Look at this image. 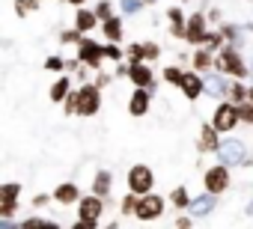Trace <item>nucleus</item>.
<instances>
[{
    "label": "nucleus",
    "instance_id": "obj_45",
    "mask_svg": "<svg viewBox=\"0 0 253 229\" xmlns=\"http://www.w3.org/2000/svg\"><path fill=\"white\" fill-rule=\"evenodd\" d=\"M63 3H69V6H78V9H81V6H86V0H63Z\"/></svg>",
    "mask_w": 253,
    "mask_h": 229
},
{
    "label": "nucleus",
    "instance_id": "obj_38",
    "mask_svg": "<svg viewBox=\"0 0 253 229\" xmlns=\"http://www.w3.org/2000/svg\"><path fill=\"white\" fill-rule=\"evenodd\" d=\"M238 116H241V122H244V125H253V101L238 104Z\"/></svg>",
    "mask_w": 253,
    "mask_h": 229
},
{
    "label": "nucleus",
    "instance_id": "obj_22",
    "mask_svg": "<svg viewBox=\"0 0 253 229\" xmlns=\"http://www.w3.org/2000/svg\"><path fill=\"white\" fill-rule=\"evenodd\" d=\"M167 21H170V33L176 39H185V33H188V15H185V9L182 6H170L167 9Z\"/></svg>",
    "mask_w": 253,
    "mask_h": 229
},
{
    "label": "nucleus",
    "instance_id": "obj_37",
    "mask_svg": "<svg viewBox=\"0 0 253 229\" xmlns=\"http://www.w3.org/2000/svg\"><path fill=\"white\" fill-rule=\"evenodd\" d=\"M45 69H48V72H69V60H63L60 54H51V57L45 60Z\"/></svg>",
    "mask_w": 253,
    "mask_h": 229
},
{
    "label": "nucleus",
    "instance_id": "obj_44",
    "mask_svg": "<svg viewBox=\"0 0 253 229\" xmlns=\"http://www.w3.org/2000/svg\"><path fill=\"white\" fill-rule=\"evenodd\" d=\"M95 83H98V86H101V89H104V86H107V83H110V75H98V77H95Z\"/></svg>",
    "mask_w": 253,
    "mask_h": 229
},
{
    "label": "nucleus",
    "instance_id": "obj_11",
    "mask_svg": "<svg viewBox=\"0 0 253 229\" xmlns=\"http://www.w3.org/2000/svg\"><path fill=\"white\" fill-rule=\"evenodd\" d=\"M179 92H182L188 101H197L200 95H206V75H200L197 69H188V72H185V77H182Z\"/></svg>",
    "mask_w": 253,
    "mask_h": 229
},
{
    "label": "nucleus",
    "instance_id": "obj_39",
    "mask_svg": "<svg viewBox=\"0 0 253 229\" xmlns=\"http://www.w3.org/2000/svg\"><path fill=\"white\" fill-rule=\"evenodd\" d=\"M104 54H107V60H110V63H119V60L125 57V51H122L119 45H104Z\"/></svg>",
    "mask_w": 253,
    "mask_h": 229
},
{
    "label": "nucleus",
    "instance_id": "obj_40",
    "mask_svg": "<svg viewBox=\"0 0 253 229\" xmlns=\"http://www.w3.org/2000/svg\"><path fill=\"white\" fill-rule=\"evenodd\" d=\"M206 15H209V24H214V27H220V24H223V21H220V18H223V12H220V9H209Z\"/></svg>",
    "mask_w": 253,
    "mask_h": 229
},
{
    "label": "nucleus",
    "instance_id": "obj_43",
    "mask_svg": "<svg viewBox=\"0 0 253 229\" xmlns=\"http://www.w3.org/2000/svg\"><path fill=\"white\" fill-rule=\"evenodd\" d=\"M191 226H194V217H191V214H182V217L176 220V229H191Z\"/></svg>",
    "mask_w": 253,
    "mask_h": 229
},
{
    "label": "nucleus",
    "instance_id": "obj_17",
    "mask_svg": "<svg viewBox=\"0 0 253 229\" xmlns=\"http://www.w3.org/2000/svg\"><path fill=\"white\" fill-rule=\"evenodd\" d=\"M51 196H54V202H60V205H78V202L84 199V193H81V188H78L75 182H63V185H57Z\"/></svg>",
    "mask_w": 253,
    "mask_h": 229
},
{
    "label": "nucleus",
    "instance_id": "obj_48",
    "mask_svg": "<svg viewBox=\"0 0 253 229\" xmlns=\"http://www.w3.org/2000/svg\"><path fill=\"white\" fill-rule=\"evenodd\" d=\"M250 77H253V57H250Z\"/></svg>",
    "mask_w": 253,
    "mask_h": 229
},
{
    "label": "nucleus",
    "instance_id": "obj_42",
    "mask_svg": "<svg viewBox=\"0 0 253 229\" xmlns=\"http://www.w3.org/2000/svg\"><path fill=\"white\" fill-rule=\"evenodd\" d=\"M51 199H54V196H48V193H36V196H33V208H42V205H48Z\"/></svg>",
    "mask_w": 253,
    "mask_h": 229
},
{
    "label": "nucleus",
    "instance_id": "obj_51",
    "mask_svg": "<svg viewBox=\"0 0 253 229\" xmlns=\"http://www.w3.org/2000/svg\"><path fill=\"white\" fill-rule=\"evenodd\" d=\"M39 3H45V0H39Z\"/></svg>",
    "mask_w": 253,
    "mask_h": 229
},
{
    "label": "nucleus",
    "instance_id": "obj_50",
    "mask_svg": "<svg viewBox=\"0 0 253 229\" xmlns=\"http://www.w3.org/2000/svg\"><path fill=\"white\" fill-rule=\"evenodd\" d=\"M250 101H253V86H250Z\"/></svg>",
    "mask_w": 253,
    "mask_h": 229
},
{
    "label": "nucleus",
    "instance_id": "obj_33",
    "mask_svg": "<svg viewBox=\"0 0 253 229\" xmlns=\"http://www.w3.org/2000/svg\"><path fill=\"white\" fill-rule=\"evenodd\" d=\"M12 9H15L18 18H27V15H33V12L39 9V0H15Z\"/></svg>",
    "mask_w": 253,
    "mask_h": 229
},
{
    "label": "nucleus",
    "instance_id": "obj_8",
    "mask_svg": "<svg viewBox=\"0 0 253 229\" xmlns=\"http://www.w3.org/2000/svg\"><path fill=\"white\" fill-rule=\"evenodd\" d=\"M164 208H167V199L161 196V193H146V196H140V205H137V220H143V223H152V220H158L161 214H164Z\"/></svg>",
    "mask_w": 253,
    "mask_h": 229
},
{
    "label": "nucleus",
    "instance_id": "obj_10",
    "mask_svg": "<svg viewBox=\"0 0 253 229\" xmlns=\"http://www.w3.org/2000/svg\"><path fill=\"white\" fill-rule=\"evenodd\" d=\"M125 57H128V63H155L161 57V48L155 42H131L128 48H125Z\"/></svg>",
    "mask_w": 253,
    "mask_h": 229
},
{
    "label": "nucleus",
    "instance_id": "obj_12",
    "mask_svg": "<svg viewBox=\"0 0 253 229\" xmlns=\"http://www.w3.org/2000/svg\"><path fill=\"white\" fill-rule=\"evenodd\" d=\"M229 86H232V77H226V75H220V72H209V75H206V95H209V98L226 101V98H229Z\"/></svg>",
    "mask_w": 253,
    "mask_h": 229
},
{
    "label": "nucleus",
    "instance_id": "obj_30",
    "mask_svg": "<svg viewBox=\"0 0 253 229\" xmlns=\"http://www.w3.org/2000/svg\"><path fill=\"white\" fill-rule=\"evenodd\" d=\"M185 72H188V69H182V66H176V63H173V66H167V69H164V75H161V77H164V83H170V86H176V89H179V86H182Z\"/></svg>",
    "mask_w": 253,
    "mask_h": 229
},
{
    "label": "nucleus",
    "instance_id": "obj_14",
    "mask_svg": "<svg viewBox=\"0 0 253 229\" xmlns=\"http://www.w3.org/2000/svg\"><path fill=\"white\" fill-rule=\"evenodd\" d=\"M128 80L134 83V89H155V72L149 63H131Z\"/></svg>",
    "mask_w": 253,
    "mask_h": 229
},
{
    "label": "nucleus",
    "instance_id": "obj_26",
    "mask_svg": "<svg viewBox=\"0 0 253 229\" xmlns=\"http://www.w3.org/2000/svg\"><path fill=\"white\" fill-rule=\"evenodd\" d=\"M220 33L226 36V45H232V48H241L244 45V33H247V27H238V24H220Z\"/></svg>",
    "mask_w": 253,
    "mask_h": 229
},
{
    "label": "nucleus",
    "instance_id": "obj_47",
    "mask_svg": "<svg viewBox=\"0 0 253 229\" xmlns=\"http://www.w3.org/2000/svg\"><path fill=\"white\" fill-rule=\"evenodd\" d=\"M101 229H119V220H110L107 226H101Z\"/></svg>",
    "mask_w": 253,
    "mask_h": 229
},
{
    "label": "nucleus",
    "instance_id": "obj_16",
    "mask_svg": "<svg viewBox=\"0 0 253 229\" xmlns=\"http://www.w3.org/2000/svg\"><path fill=\"white\" fill-rule=\"evenodd\" d=\"M214 208H217V196H214V193H200V196L191 199V205H188L185 214H191V217L197 220V217H209Z\"/></svg>",
    "mask_w": 253,
    "mask_h": 229
},
{
    "label": "nucleus",
    "instance_id": "obj_32",
    "mask_svg": "<svg viewBox=\"0 0 253 229\" xmlns=\"http://www.w3.org/2000/svg\"><path fill=\"white\" fill-rule=\"evenodd\" d=\"M137 205H140V196L128 191V193L119 199V214H137Z\"/></svg>",
    "mask_w": 253,
    "mask_h": 229
},
{
    "label": "nucleus",
    "instance_id": "obj_19",
    "mask_svg": "<svg viewBox=\"0 0 253 229\" xmlns=\"http://www.w3.org/2000/svg\"><path fill=\"white\" fill-rule=\"evenodd\" d=\"M152 107V89H134L128 98V113L131 116H146Z\"/></svg>",
    "mask_w": 253,
    "mask_h": 229
},
{
    "label": "nucleus",
    "instance_id": "obj_46",
    "mask_svg": "<svg viewBox=\"0 0 253 229\" xmlns=\"http://www.w3.org/2000/svg\"><path fill=\"white\" fill-rule=\"evenodd\" d=\"M244 214H247V217H253V199L247 202V208H244Z\"/></svg>",
    "mask_w": 253,
    "mask_h": 229
},
{
    "label": "nucleus",
    "instance_id": "obj_25",
    "mask_svg": "<svg viewBox=\"0 0 253 229\" xmlns=\"http://www.w3.org/2000/svg\"><path fill=\"white\" fill-rule=\"evenodd\" d=\"M191 199H194V196H191V191H188L185 185H179V188H173V191H170V196H167V202H170V205H173L176 211H188V205H191Z\"/></svg>",
    "mask_w": 253,
    "mask_h": 229
},
{
    "label": "nucleus",
    "instance_id": "obj_5",
    "mask_svg": "<svg viewBox=\"0 0 253 229\" xmlns=\"http://www.w3.org/2000/svg\"><path fill=\"white\" fill-rule=\"evenodd\" d=\"M98 110H101V86L84 83L78 89V116H95Z\"/></svg>",
    "mask_w": 253,
    "mask_h": 229
},
{
    "label": "nucleus",
    "instance_id": "obj_3",
    "mask_svg": "<svg viewBox=\"0 0 253 229\" xmlns=\"http://www.w3.org/2000/svg\"><path fill=\"white\" fill-rule=\"evenodd\" d=\"M209 122H211L220 134H232V131L238 128V122H241L238 104H232V101H217V107H214V113H211Z\"/></svg>",
    "mask_w": 253,
    "mask_h": 229
},
{
    "label": "nucleus",
    "instance_id": "obj_24",
    "mask_svg": "<svg viewBox=\"0 0 253 229\" xmlns=\"http://www.w3.org/2000/svg\"><path fill=\"white\" fill-rule=\"evenodd\" d=\"M69 92H72V77H69V75H60V77L54 80V86L48 89L51 101H57V104H63V101L69 98Z\"/></svg>",
    "mask_w": 253,
    "mask_h": 229
},
{
    "label": "nucleus",
    "instance_id": "obj_23",
    "mask_svg": "<svg viewBox=\"0 0 253 229\" xmlns=\"http://www.w3.org/2000/svg\"><path fill=\"white\" fill-rule=\"evenodd\" d=\"M110 188H113V173H110V170H95L89 193H95V196L107 199V196H110Z\"/></svg>",
    "mask_w": 253,
    "mask_h": 229
},
{
    "label": "nucleus",
    "instance_id": "obj_21",
    "mask_svg": "<svg viewBox=\"0 0 253 229\" xmlns=\"http://www.w3.org/2000/svg\"><path fill=\"white\" fill-rule=\"evenodd\" d=\"M101 36L107 45H119L122 36H125V27H122V15H113L107 21H101Z\"/></svg>",
    "mask_w": 253,
    "mask_h": 229
},
{
    "label": "nucleus",
    "instance_id": "obj_1",
    "mask_svg": "<svg viewBox=\"0 0 253 229\" xmlns=\"http://www.w3.org/2000/svg\"><path fill=\"white\" fill-rule=\"evenodd\" d=\"M214 72H220V75H226V77H232V80H244V77H250V63L241 57L238 48L226 45L223 51H217V66H214Z\"/></svg>",
    "mask_w": 253,
    "mask_h": 229
},
{
    "label": "nucleus",
    "instance_id": "obj_7",
    "mask_svg": "<svg viewBox=\"0 0 253 229\" xmlns=\"http://www.w3.org/2000/svg\"><path fill=\"white\" fill-rule=\"evenodd\" d=\"M203 188H206V193L220 196V193L229 188V167H226V164H211V167L203 173Z\"/></svg>",
    "mask_w": 253,
    "mask_h": 229
},
{
    "label": "nucleus",
    "instance_id": "obj_13",
    "mask_svg": "<svg viewBox=\"0 0 253 229\" xmlns=\"http://www.w3.org/2000/svg\"><path fill=\"white\" fill-rule=\"evenodd\" d=\"M101 214H104V199L101 196H95V193H86L81 202H78V220H101Z\"/></svg>",
    "mask_w": 253,
    "mask_h": 229
},
{
    "label": "nucleus",
    "instance_id": "obj_49",
    "mask_svg": "<svg viewBox=\"0 0 253 229\" xmlns=\"http://www.w3.org/2000/svg\"><path fill=\"white\" fill-rule=\"evenodd\" d=\"M152 3H155V0H146V6H152Z\"/></svg>",
    "mask_w": 253,
    "mask_h": 229
},
{
    "label": "nucleus",
    "instance_id": "obj_52",
    "mask_svg": "<svg viewBox=\"0 0 253 229\" xmlns=\"http://www.w3.org/2000/svg\"><path fill=\"white\" fill-rule=\"evenodd\" d=\"M250 3H253V0H250Z\"/></svg>",
    "mask_w": 253,
    "mask_h": 229
},
{
    "label": "nucleus",
    "instance_id": "obj_27",
    "mask_svg": "<svg viewBox=\"0 0 253 229\" xmlns=\"http://www.w3.org/2000/svg\"><path fill=\"white\" fill-rule=\"evenodd\" d=\"M18 229H60V223L51 220V217H39V214H33V217H24V220L18 223Z\"/></svg>",
    "mask_w": 253,
    "mask_h": 229
},
{
    "label": "nucleus",
    "instance_id": "obj_28",
    "mask_svg": "<svg viewBox=\"0 0 253 229\" xmlns=\"http://www.w3.org/2000/svg\"><path fill=\"white\" fill-rule=\"evenodd\" d=\"M203 48H209L211 54H217V51H223V48H226V36L220 33V27H214V30H209V33H206Z\"/></svg>",
    "mask_w": 253,
    "mask_h": 229
},
{
    "label": "nucleus",
    "instance_id": "obj_31",
    "mask_svg": "<svg viewBox=\"0 0 253 229\" xmlns=\"http://www.w3.org/2000/svg\"><path fill=\"white\" fill-rule=\"evenodd\" d=\"M18 196H21V185L18 182L0 185V202H18Z\"/></svg>",
    "mask_w": 253,
    "mask_h": 229
},
{
    "label": "nucleus",
    "instance_id": "obj_9",
    "mask_svg": "<svg viewBox=\"0 0 253 229\" xmlns=\"http://www.w3.org/2000/svg\"><path fill=\"white\" fill-rule=\"evenodd\" d=\"M206 33H209V15H203V12H191V15H188V33H185V42L194 45V48H203Z\"/></svg>",
    "mask_w": 253,
    "mask_h": 229
},
{
    "label": "nucleus",
    "instance_id": "obj_35",
    "mask_svg": "<svg viewBox=\"0 0 253 229\" xmlns=\"http://www.w3.org/2000/svg\"><path fill=\"white\" fill-rule=\"evenodd\" d=\"M92 9H95L98 21H107V18H113V15H116V6H113V0H98V3H95Z\"/></svg>",
    "mask_w": 253,
    "mask_h": 229
},
{
    "label": "nucleus",
    "instance_id": "obj_6",
    "mask_svg": "<svg viewBox=\"0 0 253 229\" xmlns=\"http://www.w3.org/2000/svg\"><path fill=\"white\" fill-rule=\"evenodd\" d=\"M78 60L86 66V69H101V63L107 60V54H104V45H98L95 39H89V36H84L81 39V45H78Z\"/></svg>",
    "mask_w": 253,
    "mask_h": 229
},
{
    "label": "nucleus",
    "instance_id": "obj_15",
    "mask_svg": "<svg viewBox=\"0 0 253 229\" xmlns=\"http://www.w3.org/2000/svg\"><path fill=\"white\" fill-rule=\"evenodd\" d=\"M197 149L203 152V155H217V149H220V131L211 125V122H203V128H200V140H197Z\"/></svg>",
    "mask_w": 253,
    "mask_h": 229
},
{
    "label": "nucleus",
    "instance_id": "obj_29",
    "mask_svg": "<svg viewBox=\"0 0 253 229\" xmlns=\"http://www.w3.org/2000/svg\"><path fill=\"white\" fill-rule=\"evenodd\" d=\"M226 101H232V104H244V101H250V86H244V80H232V86H229V98Z\"/></svg>",
    "mask_w": 253,
    "mask_h": 229
},
{
    "label": "nucleus",
    "instance_id": "obj_2",
    "mask_svg": "<svg viewBox=\"0 0 253 229\" xmlns=\"http://www.w3.org/2000/svg\"><path fill=\"white\" fill-rule=\"evenodd\" d=\"M217 161H220V164H226V167H250V164H253V155L244 149V143H241V140L226 137V140H220Z\"/></svg>",
    "mask_w": 253,
    "mask_h": 229
},
{
    "label": "nucleus",
    "instance_id": "obj_20",
    "mask_svg": "<svg viewBox=\"0 0 253 229\" xmlns=\"http://www.w3.org/2000/svg\"><path fill=\"white\" fill-rule=\"evenodd\" d=\"M98 24H101V21H98L95 9H89V6H81V9L75 12V21H72V27H78L84 36H89V33H92Z\"/></svg>",
    "mask_w": 253,
    "mask_h": 229
},
{
    "label": "nucleus",
    "instance_id": "obj_41",
    "mask_svg": "<svg viewBox=\"0 0 253 229\" xmlns=\"http://www.w3.org/2000/svg\"><path fill=\"white\" fill-rule=\"evenodd\" d=\"M69 229H98V223L95 220H75Z\"/></svg>",
    "mask_w": 253,
    "mask_h": 229
},
{
    "label": "nucleus",
    "instance_id": "obj_4",
    "mask_svg": "<svg viewBox=\"0 0 253 229\" xmlns=\"http://www.w3.org/2000/svg\"><path fill=\"white\" fill-rule=\"evenodd\" d=\"M125 185H128V191L137 193V196L152 193V188H155V173H152V167H149V164H134V167L128 170V176H125Z\"/></svg>",
    "mask_w": 253,
    "mask_h": 229
},
{
    "label": "nucleus",
    "instance_id": "obj_18",
    "mask_svg": "<svg viewBox=\"0 0 253 229\" xmlns=\"http://www.w3.org/2000/svg\"><path fill=\"white\" fill-rule=\"evenodd\" d=\"M214 66H217V54H211L209 48H194L191 69H197L200 75H209V72H214Z\"/></svg>",
    "mask_w": 253,
    "mask_h": 229
},
{
    "label": "nucleus",
    "instance_id": "obj_36",
    "mask_svg": "<svg viewBox=\"0 0 253 229\" xmlns=\"http://www.w3.org/2000/svg\"><path fill=\"white\" fill-rule=\"evenodd\" d=\"M81 39H84V33L78 27H69L60 33V45H81Z\"/></svg>",
    "mask_w": 253,
    "mask_h": 229
},
{
    "label": "nucleus",
    "instance_id": "obj_34",
    "mask_svg": "<svg viewBox=\"0 0 253 229\" xmlns=\"http://www.w3.org/2000/svg\"><path fill=\"white\" fill-rule=\"evenodd\" d=\"M146 0H119V15H137L143 12Z\"/></svg>",
    "mask_w": 253,
    "mask_h": 229
}]
</instances>
